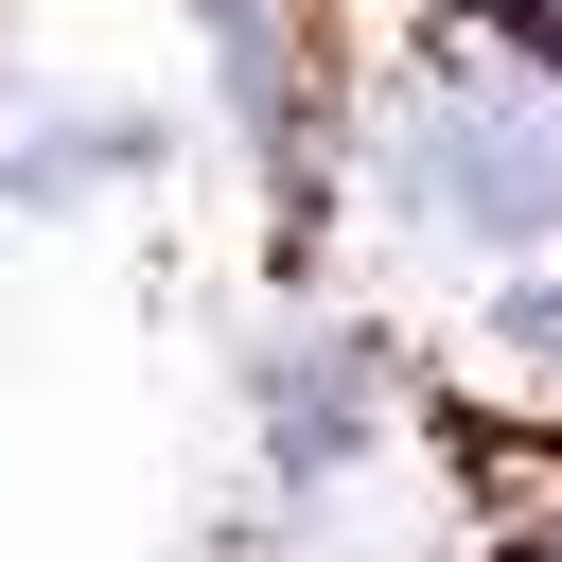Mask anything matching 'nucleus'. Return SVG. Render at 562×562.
Listing matches in <instances>:
<instances>
[]
</instances>
